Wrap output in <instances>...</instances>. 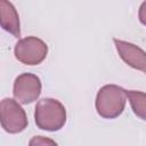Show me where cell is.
Instances as JSON below:
<instances>
[{"instance_id": "obj_1", "label": "cell", "mask_w": 146, "mask_h": 146, "mask_svg": "<svg viewBox=\"0 0 146 146\" xmlns=\"http://www.w3.org/2000/svg\"><path fill=\"white\" fill-rule=\"evenodd\" d=\"M34 121L41 130L58 131L66 123V108L58 99L42 98L35 105Z\"/></svg>"}, {"instance_id": "obj_2", "label": "cell", "mask_w": 146, "mask_h": 146, "mask_svg": "<svg viewBox=\"0 0 146 146\" xmlns=\"http://www.w3.org/2000/svg\"><path fill=\"white\" fill-rule=\"evenodd\" d=\"M127 98V90L122 87L105 84L97 92L95 100L96 111L104 119H115L124 111Z\"/></svg>"}, {"instance_id": "obj_3", "label": "cell", "mask_w": 146, "mask_h": 146, "mask_svg": "<svg viewBox=\"0 0 146 146\" xmlns=\"http://www.w3.org/2000/svg\"><path fill=\"white\" fill-rule=\"evenodd\" d=\"M15 57L18 62L25 65H39L48 55V46L40 38L30 35L19 39L14 48Z\"/></svg>"}, {"instance_id": "obj_4", "label": "cell", "mask_w": 146, "mask_h": 146, "mask_svg": "<svg viewBox=\"0 0 146 146\" xmlns=\"http://www.w3.org/2000/svg\"><path fill=\"white\" fill-rule=\"evenodd\" d=\"M19 104L11 98H3L0 103L1 127L8 133H19L29 124L26 113Z\"/></svg>"}, {"instance_id": "obj_5", "label": "cell", "mask_w": 146, "mask_h": 146, "mask_svg": "<svg viewBox=\"0 0 146 146\" xmlns=\"http://www.w3.org/2000/svg\"><path fill=\"white\" fill-rule=\"evenodd\" d=\"M41 88V80L38 75L33 73H22L14 81L13 95L18 103L27 105L39 98Z\"/></svg>"}, {"instance_id": "obj_6", "label": "cell", "mask_w": 146, "mask_h": 146, "mask_svg": "<svg viewBox=\"0 0 146 146\" xmlns=\"http://www.w3.org/2000/svg\"><path fill=\"white\" fill-rule=\"evenodd\" d=\"M113 42L119 56L125 64L135 70L146 73V51L131 42L116 38L113 39Z\"/></svg>"}, {"instance_id": "obj_7", "label": "cell", "mask_w": 146, "mask_h": 146, "mask_svg": "<svg viewBox=\"0 0 146 146\" xmlns=\"http://www.w3.org/2000/svg\"><path fill=\"white\" fill-rule=\"evenodd\" d=\"M0 24L1 27L14 36H21L19 16L15 6L9 0H0Z\"/></svg>"}, {"instance_id": "obj_8", "label": "cell", "mask_w": 146, "mask_h": 146, "mask_svg": "<svg viewBox=\"0 0 146 146\" xmlns=\"http://www.w3.org/2000/svg\"><path fill=\"white\" fill-rule=\"evenodd\" d=\"M127 97L133 114L146 121V92L139 90H127Z\"/></svg>"}, {"instance_id": "obj_9", "label": "cell", "mask_w": 146, "mask_h": 146, "mask_svg": "<svg viewBox=\"0 0 146 146\" xmlns=\"http://www.w3.org/2000/svg\"><path fill=\"white\" fill-rule=\"evenodd\" d=\"M29 144H30V145H46V144L56 145L57 143L54 141V140H51V139L44 138V137H42V136H36V137H34L33 139H31Z\"/></svg>"}, {"instance_id": "obj_10", "label": "cell", "mask_w": 146, "mask_h": 146, "mask_svg": "<svg viewBox=\"0 0 146 146\" xmlns=\"http://www.w3.org/2000/svg\"><path fill=\"white\" fill-rule=\"evenodd\" d=\"M138 18L139 22L146 26V0H144V2L140 5L139 10H138Z\"/></svg>"}]
</instances>
